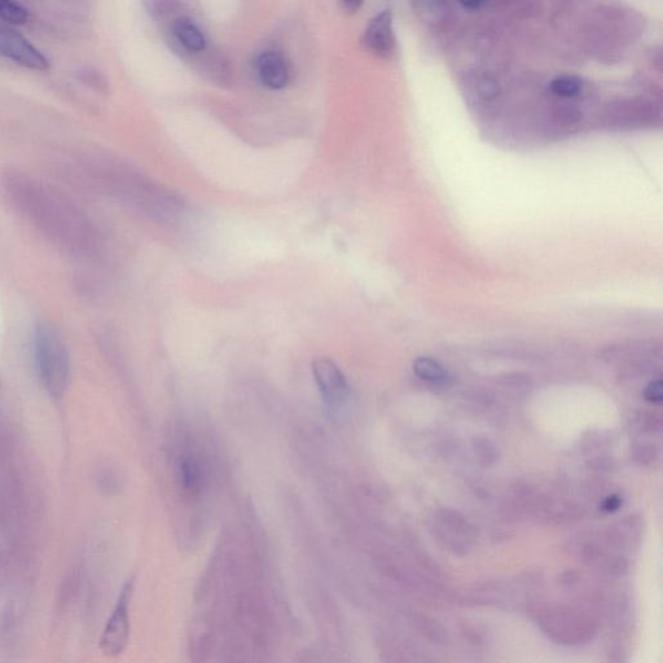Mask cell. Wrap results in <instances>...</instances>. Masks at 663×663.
Returning a JSON list of instances; mask_svg holds the SVG:
<instances>
[{
    "label": "cell",
    "instance_id": "52a82bcc",
    "mask_svg": "<svg viewBox=\"0 0 663 663\" xmlns=\"http://www.w3.org/2000/svg\"><path fill=\"white\" fill-rule=\"evenodd\" d=\"M175 39L184 50L190 52L203 51L206 46V39L199 26L187 17H180L173 25Z\"/></svg>",
    "mask_w": 663,
    "mask_h": 663
},
{
    "label": "cell",
    "instance_id": "3957f363",
    "mask_svg": "<svg viewBox=\"0 0 663 663\" xmlns=\"http://www.w3.org/2000/svg\"><path fill=\"white\" fill-rule=\"evenodd\" d=\"M316 385L329 408H338L349 397L348 380L332 360L316 359L313 364Z\"/></svg>",
    "mask_w": 663,
    "mask_h": 663
},
{
    "label": "cell",
    "instance_id": "5b68a950",
    "mask_svg": "<svg viewBox=\"0 0 663 663\" xmlns=\"http://www.w3.org/2000/svg\"><path fill=\"white\" fill-rule=\"evenodd\" d=\"M256 72L262 85L270 90L284 89L291 78L287 61L275 51L263 52L258 56Z\"/></svg>",
    "mask_w": 663,
    "mask_h": 663
},
{
    "label": "cell",
    "instance_id": "ba28073f",
    "mask_svg": "<svg viewBox=\"0 0 663 663\" xmlns=\"http://www.w3.org/2000/svg\"><path fill=\"white\" fill-rule=\"evenodd\" d=\"M414 372L420 380L430 385L446 386L451 381L446 368L438 360L429 357L417 358L414 363Z\"/></svg>",
    "mask_w": 663,
    "mask_h": 663
},
{
    "label": "cell",
    "instance_id": "7c38bea8",
    "mask_svg": "<svg viewBox=\"0 0 663 663\" xmlns=\"http://www.w3.org/2000/svg\"><path fill=\"white\" fill-rule=\"evenodd\" d=\"M474 450H476V455L482 461L494 463L496 450L490 442H487V439H476L474 441Z\"/></svg>",
    "mask_w": 663,
    "mask_h": 663
},
{
    "label": "cell",
    "instance_id": "4fadbf2b",
    "mask_svg": "<svg viewBox=\"0 0 663 663\" xmlns=\"http://www.w3.org/2000/svg\"><path fill=\"white\" fill-rule=\"evenodd\" d=\"M644 398L645 401L651 403H662L663 401V392H662V381L660 379L653 380L644 389Z\"/></svg>",
    "mask_w": 663,
    "mask_h": 663
},
{
    "label": "cell",
    "instance_id": "8fae6325",
    "mask_svg": "<svg viewBox=\"0 0 663 663\" xmlns=\"http://www.w3.org/2000/svg\"><path fill=\"white\" fill-rule=\"evenodd\" d=\"M476 90L482 99L490 100L498 95V85L493 78L489 76H480L476 78Z\"/></svg>",
    "mask_w": 663,
    "mask_h": 663
},
{
    "label": "cell",
    "instance_id": "6da1fadb",
    "mask_svg": "<svg viewBox=\"0 0 663 663\" xmlns=\"http://www.w3.org/2000/svg\"><path fill=\"white\" fill-rule=\"evenodd\" d=\"M35 355L43 385L52 397L59 398L69 384V355L54 329L39 326L35 332Z\"/></svg>",
    "mask_w": 663,
    "mask_h": 663
},
{
    "label": "cell",
    "instance_id": "5bb4252c",
    "mask_svg": "<svg viewBox=\"0 0 663 663\" xmlns=\"http://www.w3.org/2000/svg\"><path fill=\"white\" fill-rule=\"evenodd\" d=\"M619 507H621V499H619L617 495L609 496V498L605 500L604 508L607 509L608 512L617 511Z\"/></svg>",
    "mask_w": 663,
    "mask_h": 663
},
{
    "label": "cell",
    "instance_id": "9a60e30c",
    "mask_svg": "<svg viewBox=\"0 0 663 663\" xmlns=\"http://www.w3.org/2000/svg\"><path fill=\"white\" fill-rule=\"evenodd\" d=\"M360 6H362V3L359 2H344L345 10L350 12L357 11Z\"/></svg>",
    "mask_w": 663,
    "mask_h": 663
},
{
    "label": "cell",
    "instance_id": "9c48e42d",
    "mask_svg": "<svg viewBox=\"0 0 663 663\" xmlns=\"http://www.w3.org/2000/svg\"><path fill=\"white\" fill-rule=\"evenodd\" d=\"M551 91L560 98H575L581 94L582 81L574 76H561L553 79Z\"/></svg>",
    "mask_w": 663,
    "mask_h": 663
},
{
    "label": "cell",
    "instance_id": "277c9868",
    "mask_svg": "<svg viewBox=\"0 0 663 663\" xmlns=\"http://www.w3.org/2000/svg\"><path fill=\"white\" fill-rule=\"evenodd\" d=\"M0 55L16 64L34 70H46L48 60L41 50L17 32L0 28Z\"/></svg>",
    "mask_w": 663,
    "mask_h": 663
},
{
    "label": "cell",
    "instance_id": "8992f818",
    "mask_svg": "<svg viewBox=\"0 0 663 663\" xmlns=\"http://www.w3.org/2000/svg\"><path fill=\"white\" fill-rule=\"evenodd\" d=\"M364 42L371 51L380 56H389L394 48L392 15L389 11L381 12L368 25Z\"/></svg>",
    "mask_w": 663,
    "mask_h": 663
},
{
    "label": "cell",
    "instance_id": "7a4b0ae2",
    "mask_svg": "<svg viewBox=\"0 0 663 663\" xmlns=\"http://www.w3.org/2000/svg\"><path fill=\"white\" fill-rule=\"evenodd\" d=\"M134 595V579H129L122 587L114 605L111 617L100 636V649L105 656L114 658L126 651L130 640V605Z\"/></svg>",
    "mask_w": 663,
    "mask_h": 663
},
{
    "label": "cell",
    "instance_id": "30bf717a",
    "mask_svg": "<svg viewBox=\"0 0 663 663\" xmlns=\"http://www.w3.org/2000/svg\"><path fill=\"white\" fill-rule=\"evenodd\" d=\"M0 19L8 24L21 25L29 19V12L24 6L11 0H0Z\"/></svg>",
    "mask_w": 663,
    "mask_h": 663
}]
</instances>
